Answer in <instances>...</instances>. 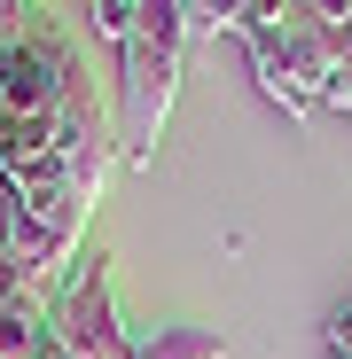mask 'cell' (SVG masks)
Returning a JSON list of instances; mask_svg holds the SVG:
<instances>
[{
	"label": "cell",
	"instance_id": "obj_10",
	"mask_svg": "<svg viewBox=\"0 0 352 359\" xmlns=\"http://www.w3.org/2000/svg\"><path fill=\"white\" fill-rule=\"evenodd\" d=\"M32 359H71V351H63V344H55V328H47V344H39Z\"/></svg>",
	"mask_w": 352,
	"mask_h": 359
},
{
	"label": "cell",
	"instance_id": "obj_11",
	"mask_svg": "<svg viewBox=\"0 0 352 359\" xmlns=\"http://www.w3.org/2000/svg\"><path fill=\"white\" fill-rule=\"evenodd\" d=\"M329 359H352V351H329Z\"/></svg>",
	"mask_w": 352,
	"mask_h": 359
},
{
	"label": "cell",
	"instance_id": "obj_8",
	"mask_svg": "<svg viewBox=\"0 0 352 359\" xmlns=\"http://www.w3.org/2000/svg\"><path fill=\"white\" fill-rule=\"evenodd\" d=\"M321 344H329V351H352V297H344V305L329 313V328H321Z\"/></svg>",
	"mask_w": 352,
	"mask_h": 359
},
{
	"label": "cell",
	"instance_id": "obj_2",
	"mask_svg": "<svg viewBox=\"0 0 352 359\" xmlns=\"http://www.w3.org/2000/svg\"><path fill=\"white\" fill-rule=\"evenodd\" d=\"M251 79L289 109V117H321L329 109V32H313L298 8H289L282 24L251 32Z\"/></svg>",
	"mask_w": 352,
	"mask_h": 359
},
{
	"label": "cell",
	"instance_id": "obj_6",
	"mask_svg": "<svg viewBox=\"0 0 352 359\" xmlns=\"http://www.w3.org/2000/svg\"><path fill=\"white\" fill-rule=\"evenodd\" d=\"M0 305H55V297H47V289H39L8 250H0Z\"/></svg>",
	"mask_w": 352,
	"mask_h": 359
},
{
	"label": "cell",
	"instance_id": "obj_9",
	"mask_svg": "<svg viewBox=\"0 0 352 359\" xmlns=\"http://www.w3.org/2000/svg\"><path fill=\"white\" fill-rule=\"evenodd\" d=\"M32 8H39V0H0V47H8V39L32 24Z\"/></svg>",
	"mask_w": 352,
	"mask_h": 359
},
{
	"label": "cell",
	"instance_id": "obj_4",
	"mask_svg": "<svg viewBox=\"0 0 352 359\" xmlns=\"http://www.w3.org/2000/svg\"><path fill=\"white\" fill-rule=\"evenodd\" d=\"M133 359H227V336L219 328H133Z\"/></svg>",
	"mask_w": 352,
	"mask_h": 359
},
{
	"label": "cell",
	"instance_id": "obj_3",
	"mask_svg": "<svg viewBox=\"0 0 352 359\" xmlns=\"http://www.w3.org/2000/svg\"><path fill=\"white\" fill-rule=\"evenodd\" d=\"M55 344L71 359H133V328L117 320V297H110V250H79V266L55 289V313H47Z\"/></svg>",
	"mask_w": 352,
	"mask_h": 359
},
{
	"label": "cell",
	"instance_id": "obj_7",
	"mask_svg": "<svg viewBox=\"0 0 352 359\" xmlns=\"http://www.w3.org/2000/svg\"><path fill=\"white\" fill-rule=\"evenodd\" d=\"M86 8H94V32L102 39H126L133 16H141V0H86Z\"/></svg>",
	"mask_w": 352,
	"mask_h": 359
},
{
	"label": "cell",
	"instance_id": "obj_5",
	"mask_svg": "<svg viewBox=\"0 0 352 359\" xmlns=\"http://www.w3.org/2000/svg\"><path fill=\"white\" fill-rule=\"evenodd\" d=\"M196 8V32H235V39H251L266 24L289 16V0H188Z\"/></svg>",
	"mask_w": 352,
	"mask_h": 359
},
{
	"label": "cell",
	"instance_id": "obj_1",
	"mask_svg": "<svg viewBox=\"0 0 352 359\" xmlns=\"http://www.w3.org/2000/svg\"><path fill=\"white\" fill-rule=\"evenodd\" d=\"M196 47V8L188 0H141L133 32L117 39V156L126 164H157V133L172 117Z\"/></svg>",
	"mask_w": 352,
	"mask_h": 359
}]
</instances>
